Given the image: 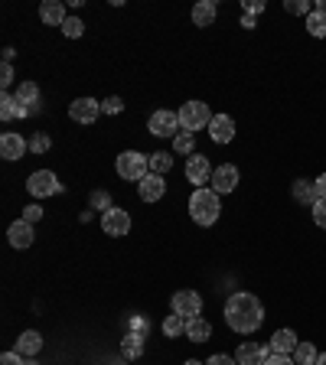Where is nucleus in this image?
Masks as SVG:
<instances>
[{
	"label": "nucleus",
	"mask_w": 326,
	"mask_h": 365,
	"mask_svg": "<svg viewBox=\"0 0 326 365\" xmlns=\"http://www.w3.org/2000/svg\"><path fill=\"white\" fill-rule=\"evenodd\" d=\"M225 323H228V329L248 336V333H255V329H261V323H265V307H261V300L255 294L238 290V294H232L225 300Z\"/></svg>",
	"instance_id": "obj_1"
},
{
	"label": "nucleus",
	"mask_w": 326,
	"mask_h": 365,
	"mask_svg": "<svg viewBox=\"0 0 326 365\" xmlns=\"http://www.w3.org/2000/svg\"><path fill=\"white\" fill-rule=\"evenodd\" d=\"M219 212H222V205H219V192L215 190H196L190 196V219L196 222V225L209 228L219 222Z\"/></svg>",
	"instance_id": "obj_2"
},
{
	"label": "nucleus",
	"mask_w": 326,
	"mask_h": 365,
	"mask_svg": "<svg viewBox=\"0 0 326 365\" xmlns=\"http://www.w3.org/2000/svg\"><path fill=\"white\" fill-rule=\"evenodd\" d=\"M118 176L121 180H131V182H141L147 173H151V157H144V153H137V150H124L118 153Z\"/></svg>",
	"instance_id": "obj_3"
},
{
	"label": "nucleus",
	"mask_w": 326,
	"mask_h": 365,
	"mask_svg": "<svg viewBox=\"0 0 326 365\" xmlns=\"http://www.w3.org/2000/svg\"><path fill=\"white\" fill-rule=\"evenodd\" d=\"M176 114H180V128L190 130V134L209 128V124H213V118H215V114L209 111V105H205V101H186V105H183Z\"/></svg>",
	"instance_id": "obj_4"
},
{
	"label": "nucleus",
	"mask_w": 326,
	"mask_h": 365,
	"mask_svg": "<svg viewBox=\"0 0 326 365\" xmlns=\"http://www.w3.org/2000/svg\"><path fill=\"white\" fill-rule=\"evenodd\" d=\"M26 190H30L33 199H46V196H59L62 192V182L53 170H36V173L26 180Z\"/></svg>",
	"instance_id": "obj_5"
},
{
	"label": "nucleus",
	"mask_w": 326,
	"mask_h": 365,
	"mask_svg": "<svg viewBox=\"0 0 326 365\" xmlns=\"http://www.w3.org/2000/svg\"><path fill=\"white\" fill-rule=\"evenodd\" d=\"M170 310L180 313L183 319H196L203 317V297L196 290H176L173 300H170Z\"/></svg>",
	"instance_id": "obj_6"
},
{
	"label": "nucleus",
	"mask_w": 326,
	"mask_h": 365,
	"mask_svg": "<svg viewBox=\"0 0 326 365\" xmlns=\"http://www.w3.org/2000/svg\"><path fill=\"white\" fill-rule=\"evenodd\" d=\"M147 128H151L153 137H176L180 134V114L176 111H167V108H160V111L151 114V121H147Z\"/></svg>",
	"instance_id": "obj_7"
},
{
	"label": "nucleus",
	"mask_w": 326,
	"mask_h": 365,
	"mask_svg": "<svg viewBox=\"0 0 326 365\" xmlns=\"http://www.w3.org/2000/svg\"><path fill=\"white\" fill-rule=\"evenodd\" d=\"M238 167L235 163H222V167L213 170V190L219 192V196H228V192H235L238 190Z\"/></svg>",
	"instance_id": "obj_8"
},
{
	"label": "nucleus",
	"mask_w": 326,
	"mask_h": 365,
	"mask_svg": "<svg viewBox=\"0 0 326 365\" xmlns=\"http://www.w3.org/2000/svg\"><path fill=\"white\" fill-rule=\"evenodd\" d=\"M186 180L196 182V190H203V182H213V163L205 153H193L186 160Z\"/></svg>",
	"instance_id": "obj_9"
},
{
	"label": "nucleus",
	"mask_w": 326,
	"mask_h": 365,
	"mask_svg": "<svg viewBox=\"0 0 326 365\" xmlns=\"http://www.w3.org/2000/svg\"><path fill=\"white\" fill-rule=\"evenodd\" d=\"M101 232L105 235H111V238H121V235H128L131 232V215L124 212V209H108L105 215H101Z\"/></svg>",
	"instance_id": "obj_10"
},
{
	"label": "nucleus",
	"mask_w": 326,
	"mask_h": 365,
	"mask_svg": "<svg viewBox=\"0 0 326 365\" xmlns=\"http://www.w3.org/2000/svg\"><path fill=\"white\" fill-rule=\"evenodd\" d=\"M98 114H101V101H95V98H76L68 105V118L76 124H95Z\"/></svg>",
	"instance_id": "obj_11"
},
{
	"label": "nucleus",
	"mask_w": 326,
	"mask_h": 365,
	"mask_svg": "<svg viewBox=\"0 0 326 365\" xmlns=\"http://www.w3.org/2000/svg\"><path fill=\"white\" fill-rule=\"evenodd\" d=\"M268 356H271V346H261V342H242L235 349L238 365H265Z\"/></svg>",
	"instance_id": "obj_12"
},
{
	"label": "nucleus",
	"mask_w": 326,
	"mask_h": 365,
	"mask_svg": "<svg viewBox=\"0 0 326 365\" xmlns=\"http://www.w3.org/2000/svg\"><path fill=\"white\" fill-rule=\"evenodd\" d=\"M26 150H30V140H23L16 130H4L0 134V157L4 160H20Z\"/></svg>",
	"instance_id": "obj_13"
},
{
	"label": "nucleus",
	"mask_w": 326,
	"mask_h": 365,
	"mask_svg": "<svg viewBox=\"0 0 326 365\" xmlns=\"http://www.w3.org/2000/svg\"><path fill=\"white\" fill-rule=\"evenodd\" d=\"M163 192H167V182L157 173H147L144 180L137 182V196L144 199V202H157V199H163Z\"/></svg>",
	"instance_id": "obj_14"
},
{
	"label": "nucleus",
	"mask_w": 326,
	"mask_h": 365,
	"mask_svg": "<svg viewBox=\"0 0 326 365\" xmlns=\"http://www.w3.org/2000/svg\"><path fill=\"white\" fill-rule=\"evenodd\" d=\"M14 95H16V101L30 111V118L43 111V98H39V85L36 82H20V88H16Z\"/></svg>",
	"instance_id": "obj_15"
},
{
	"label": "nucleus",
	"mask_w": 326,
	"mask_h": 365,
	"mask_svg": "<svg viewBox=\"0 0 326 365\" xmlns=\"http://www.w3.org/2000/svg\"><path fill=\"white\" fill-rule=\"evenodd\" d=\"M33 238H36V232H33L30 222H23V219H16L14 225L7 228V242L14 245V248H30Z\"/></svg>",
	"instance_id": "obj_16"
},
{
	"label": "nucleus",
	"mask_w": 326,
	"mask_h": 365,
	"mask_svg": "<svg viewBox=\"0 0 326 365\" xmlns=\"http://www.w3.org/2000/svg\"><path fill=\"white\" fill-rule=\"evenodd\" d=\"M209 137H213L215 144H228L235 137V121L228 114H215L213 124H209Z\"/></svg>",
	"instance_id": "obj_17"
},
{
	"label": "nucleus",
	"mask_w": 326,
	"mask_h": 365,
	"mask_svg": "<svg viewBox=\"0 0 326 365\" xmlns=\"http://www.w3.org/2000/svg\"><path fill=\"white\" fill-rule=\"evenodd\" d=\"M297 333L294 329H277V333L271 336V342H268V346H271V352H277V356H294V349H297Z\"/></svg>",
	"instance_id": "obj_18"
},
{
	"label": "nucleus",
	"mask_w": 326,
	"mask_h": 365,
	"mask_svg": "<svg viewBox=\"0 0 326 365\" xmlns=\"http://www.w3.org/2000/svg\"><path fill=\"white\" fill-rule=\"evenodd\" d=\"M39 20H43L46 26H62V23L68 20L66 4H59V0H46L43 7H39Z\"/></svg>",
	"instance_id": "obj_19"
},
{
	"label": "nucleus",
	"mask_w": 326,
	"mask_h": 365,
	"mask_svg": "<svg viewBox=\"0 0 326 365\" xmlns=\"http://www.w3.org/2000/svg\"><path fill=\"white\" fill-rule=\"evenodd\" d=\"M215 14H219V4H215V0H199L196 7H193V23H196V26H213Z\"/></svg>",
	"instance_id": "obj_20"
},
{
	"label": "nucleus",
	"mask_w": 326,
	"mask_h": 365,
	"mask_svg": "<svg viewBox=\"0 0 326 365\" xmlns=\"http://www.w3.org/2000/svg\"><path fill=\"white\" fill-rule=\"evenodd\" d=\"M39 349H43V336H39L36 329H26V333H20L14 352H20V356H36Z\"/></svg>",
	"instance_id": "obj_21"
},
{
	"label": "nucleus",
	"mask_w": 326,
	"mask_h": 365,
	"mask_svg": "<svg viewBox=\"0 0 326 365\" xmlns=\"http://www.w3.org/2000/svg\"><path fill=\"white\" fill-rule=\"evenodd\" d=\"M186 336H190L193 342H209L213 339V323H209L205 317L190 319V323H186Z\"/></svg>",
	"instance_id": "obj_22"
},
{
	"label": "nucleus",
	"mask_w": 326,
	"mask_h": 365,
	"mask_svg": "<svg viewBox=\"0 0 326 365\" xmlns=\"http://www.w3.org/2000/svg\"><path fill=\"white\" fill-rule=\"evenodd\" d=\"M144 339L147 336H137V333H124V339H121V352H124V359H141L144 356Z\"/></svg>",
	"instance_id": "obj_23"
},
{
	"label": "nucleus",
	"mask_w": 326,
	"mask_h": 365,
	"mask_svg": "<svg viewBox=\"0 0 326 365\" xmlns=\"http://www.w3.org/2000/svg\"><path fill=\"white\" fill-rule=\"evenodd\" d=\"M294 199L300 205H313L317 202V186H313V180H294Z\"/></svg>",
	"instance_id": "obj_24"
},
{
	"label": "nucleus",
	"mask_w": 326,
	"mask_h": 365,
	"mask_svg": "<svg viewBox=\"0 0 326 365\" xmlns=\"http://www.w3.org/2000/svg\"><path fill=\"white\" fill-rule=\"evenodd\" d=\"M317 356H320V349L313 346V342H307V339L297 342V349H294V362L297 365H317Z\"/></svg>",
	"instance_id": "obj_25"
},
{
	"label": "nucleus",
	"mask_w": 326,
	"mask_h": 365,
	"mask_svg": "<svg viewBox=\"0 0 326 365\" xmlns=\"http://www.w3.org/2000/svg\"><path fill=\"white\" fill-rule=\"evenodd\" d=\"M186 323H190V319H183L180 313H170L167 319H163V336H167V339H176V336H183L186 333Z\"/></svg>",
	"instance_id": "obj_26"
},
{
	"label": "nucleus",
	"mask_w": 326,
	"mask_h": 365,
	"mask_svg": "<svg viewBox=\"0 0 326 365\" xmlns=\"http://www.w3.org/2000/svg\"><path fill=\"white\" fill-rule=\"evenodd\" d=\"M307 33H310L313 39H326V14L323 10H313V14L307 16Z\"/></svg>",
	"instance_id": "obj_27"
},
{
	"label": "nucleus",
	"mask_w": 326,
	"mask_h": 365,
	"mask_svg": "<svg viewBox=\"0 0 326 365\" xmlns=\"http://www.w3.org/2000/svg\"><path fill=\"white\" fill-rule=\"evenodd\" d=\"M170 167H173V153H167V150H157V153H151V173L163 176Z\"/></svg>",
	"instance_id": "obj_28"
},
{
	"label": "nucleus",
	"mask_w": 326,
	"mask_h": 365,
	"mask_svg": "<svg viewBox=\"0 0 326 365\" xmlns=\"http://www.w3.org/2000/svg\"><path fill=\"white\" fill-rule=\"evenodd\" d=\"M173 150L176 153H186V157H193V153H196V140H193L190 130H180V134L173 137Z\"/></svg>",
	"instance_id": "obj_29"
},
{
	"label": "nucleus",
	"mask_w": 326,
	"mask_h": 365,
	"mask_svg": "<svg viewBox=\"0 0 326 365\" xmlns=\"http://www.w3.org/2000/svg\"><path fill=\"white\" fill-rule=\"evenodd\" d=\"M14 118H16V95L4 91L0 95V121H14Z\"/></svg>",
	"instance_id": "obj_30"
},
{
	"label": "nucleus",
	"mask_w": 326,
	"mask_h": 365,
	"mask_svg": "<svg viewBox=\"0 0 326 365\" xmlns=\"http://www.w3.org/2000/svg\"><path fill=\"white\" fill-rule=\"evenodd\" d=\"M49 147H53V137L46 134V130H36V134L30 137V150L33 153H46Z\"/></svg>",
	"instance_id": "obj_31"
},
{
	"label": "nucleus",
	"mask_w": 326,
	"mask_h": 365,
	"mask_svg": "<svg viewBox=\"0 0 326 365\" xmlns=\"http://www.w3.org/2000/svg\"><path fill=\"white\" fill-rule=\"evenodd\" d=\"M88 202H91V209H101V215H105L108 209H114V205H111V196H108L105 190H95V192L88 196Z\"/></svg>",
	"instance_id": "obj_32"
},
{
	"label": "nucleus",
	"mask_w": 326,
	"mask_h": 365,
	"mask_svg": "<svg viewBox=\"0 0 326 365\" xmlns=\"http://www.w3.org/2000/svg\"><path fill=\"white\" fill-rule=\"evenodd\" d=\"M62 33H66L68 39H78V36H82V33H85V23L78 20V16H68V20L62 23Z\"/></svg>",
	"instance_id": "obj_33"
},
{
	"label": "nucleus",
	"mask_w": 326,
	"mask_h": 365,
	"mask_svg": "<svg viewBox=\"0 0 326 365\" xmlns=\"http://www.w3.org/2000/svg\"><path fill=\"white\" fill-rule=\"evenodd\" d=\"M284 10H287V14H294V16H310L313 14V7L307 4V0H287V4H284Z\"/></svg>",
	"instance_id": "obj_34"
},
{
	"label": "nucleus",
	"mask_w": 326,
	"mask_h": 365,
	"mask_svg": "<svg viewBox=\"0 0 326 365\" xmlns=\"http://www.w3.org/2000/svg\"><path fill=\"white\" fill-rule=\"evenodd\" d=\"M128 333H137V336H147L151 333V323L144 317H128Z\"/></svg>",
	"instance_id": "obj_35"
},
{
	"label": "nucleus",
	"mask_w": 326,
	"mask_h": 365,
	"mask_svg": "<svg viewBox=\"0 0 326 365\" xmlns=\"http://www.w3.org/2000/svg\"><path fill=\"white\" fill-rule=\"evenodd\" d=\"M124 111V101L118 98V95H108L105 101H101V114H121Z\"/></svg>",
	"instance_id": "obj_36"
},
{
	"label": "nucleus",
	"mask_w": 326,
	"mask_h": 365,
	"mask_svg": "<svg viewBox=\"0 0 326 365\" xmlns=\"http://www.w3.org/2000/svg\"><path fill=\"white\" fill-rule=\"evenodd\" d=\"M310 212H313V222L326 232V199H317V202L310 205Z\"/></svg>",
	"instance_id": "obj_37"
},
{
	"label": "nucleus",
	"mask_w": 326,
	"mask_h": 365,
	"mask_svg": "<svg viewBox=\"0 0 326 365\" xmlns=\"http://www.w3.org/2000/svg\"><path fill=\"white\" fill-rule=\"evenodd\" d=\"M20 219H23V222H30V225H33V222H39V219H43V209H39V205H23Z\"/></svg>",
	"instance_id": "obj_38"
},
{
	"label": "nucleus",
	"mask_w": 326,
	"mask_h": 365,
	"mask_svg": "<svg viewBox=\"0 0 326 365\" xmlns=\"http://www.w3.org/2000/svg\"><path fill=\"white\" fill-rule=\"evenodd\" d=\"M14 66H10V62H4V66H0V85H4V91L10 88V85H14Z\"/></svg>",
	"instance_id": "obj_39"
},
{
	"label": "nucleus",
	"mask_w": 326,
	"mask_h": 365,
	"mask_svg": "<svg viewBox=\"0 0 326 365\" xmlns=\"http://www.w3.org/2000/svg\"><path fill=\"white\" fill-rule=\"evenodd\" d=\"M242 14H251V16L265 14V0H245V4H242Z\"/></svg>",
	"instance_id": "obj_40"
},
{
	"label": "nucleus",
	"mask_w": 326,
	"mask_h": 365,
	"mask_svg": "<svg viewBox=\"0 0 326 365\" xmlns=\"http://www.w3.org/2000/svg\"><path fill=\"white\" fill-rule=\"evenodd\" d=\"M205 365H238L235 356H225V352H215V356L205 359Z\"/></svg>",
	"instance_id": "obj_41"
},
{
	"label": "nucleus",
	"mask_w": 326,
	"mask_h": 365,
	"mask_svg": "<svg viewBox=\"0 0 326 365\" xmlns=\"http://www.w3.org/2000/svg\"><path fill=\"white\" fill-rule=\"evenodd\" d=\"M265 365H297V362H294V356H277V352H271Z\"/></svg>",
	"instance_id": "obj_42"
},
{
	"label": "nucleus",
	"mask_w": 326,
	"mask_h": 365,
	"mask_svg": "<svg viewBox=\"0 0 326 365\" xmlns=\"http://www.w3.org/2000/svg\"><path fill=\"white\" fill-rule=\"evenodd\" d=\"M0 365H26V362H23L20 352H4V356H0Z\"/></svg>",
	"instance_id": "obj_43"
},
{
	"label": "nucleus",
	"mask_w": 326,
	"mask_h": 365,
	"mask_svg": "<svg viewBox=\"0 0 326 365\" xmlns=\"http://www.w3.org/2000/svg\"><path fill=\"white\" fill-rule=\"evenodd\" d=\"M313 186H317V199H326V173H320L313 180Z\"/></svg>",
	"instance_id": "obj_44"
},
{
	"label": "nucleus",
	"mask_w": 326,
	"mask_h": 365,
	"mask_svg": "<svg viewBox=\"0 0 326 365\" xmlns=\"http://www.w3.org/2000/svg\"><path fill=\"white\" fill-rule=\"evenodd\" d=\"M242 26H245V30H255V26H258V16L242 14Z\"/></svg>",
	"instance_id": "obj_45"
},
{
	"label": "nucleus",
	"mask_w": 326,
	"mask_h": 365,
	"mask_svg": "<svg viewBox=\"0 0 326 365\" xmlns=\"http://www.w3.org/2000/svg\"><path fill=\"white\" fill-rule=\"evenodd\" d=\"M14 56H16V49L14 46H7V49H4V62H14Z\"/></svg>",
	"instance_id": "obj_46"
},
{
	"label": "nucleus",
	"mask_w": 326,
	"mask_h": 365,
	"mask_svg": "<svg viewBox=\"0 0 326 365\" xmlns=\"http://www.w3.org/2000/svg\"><path fill=\"white\" fill-rule=\"evenodd\" d=\"M183 365H205V362H199V359H186Z\"/></svg>",
	"instance_id": "obj_47"
},
{
	"label": "nucleus",
	"mask_w": 326,
	"mask_h": 365,
	"mask_svg": "<svg viewBox=\"0 0 326 365\" xmlns=\"http://www.w3.org/2000/svg\"><path fill=\"white\" fill-rule=\"evenodd\" d=\"M317 365H326V352H320L317 356Z\"/></svg>",
	"instance_id": "obj_48"
},
{
	"label": "nucleus",
	"mask_w": 326,
	"mask_h": 365,
	"mask_svg": "<svg viewBox=\"0 0 326 365\" xmlns=\"http://www.w3.org/2000/svg\"><path fill=\"white\" fill-rule=\"evenodd\" d=\"M317 10H323V14H326V0H320V4H317Z\"/></svg>",
	"instance_id": "obj_49"
},
{
	"label": "nucleus",
	"mask_w": 326,
	"mask_h": 365,
	"mask_svg": "<svg viewBox=\"0 0 326 365\" xmlns=\"http://www.w3.org/2000/svg\"><path fill=\"white\" fill-rule=\"evenodd\" d=\"M26 365H39V362H26Z\"/></svg>",
	"instance_id": "obj_50"
}]
</instances>
